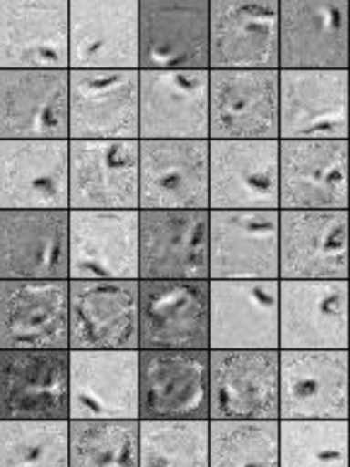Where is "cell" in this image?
I'll use <instances>...</instances> for the list:
<instances>
[{
    "mask_svg": "<svg viewBox=\"0 0 350 467\" xmlns=\"http://www.w3.org/2000/svg\"><path fill=\"white\" fill-rule=\"evenodd\" d=\"M0 210H70V140H0Z\"/></svg>",
    "mask_w": 350,
    "mask_h": 467,
    "instance_id": "obj_20",
    "label": "cell"
},
{
    "mask_svg": "<svg viewBox=\"0 0 350 467\" xmlns=\"http://www.w3.org/2000/svg\"><path fill=\"white\" fill-rule=\"evenodd\" d=\"M350 210H281L279 280H350Z\"/></svg>",
    "mask_w": 350,
    "mask_h": 467,
    "instance_id": "obj_9",
    "label": "cell"
},
{
    "mask_svg": "<svg viewBox=\"0 0 350 467\" xmlns=\"http://www.w3.org/2000/svg\"><path fill=\"white\" fill-rule=\"evenodd\" d=\"M211 420H279V349H211Z\"/></svg>",
    "mask_w": 350,
    "mask_h": 467,
    "instance_id": "obj_22",
    "label": "cell"
},
{
    "mask_svg": "<svg viewBox=\"0 0 350 467\" xmlns=\"http://www.w3.org/2000/svg\"><path fill=\"white\" fill-rule=\"evenodd\" d=\"M70 210H139V140H70Z\"/></svg>",
    "mask_w": 350,
    "mask_h": 467,
    "instance_id": "obj_27",
    "label": "cell"
},
{
    "mask_svg": "<svg viewBox=\"0 0 350 467\" xmlns=\"http://www.w3.org/2000/svg\"><path fill=\"white\" fill-rule=\"evenodd\" d=\"M349 349H279V420H350Z\"/></svg>",
    "mask_w": 350,
    "mask_h": 467,
    "instance_id": "obj_6",
    "label": "cell"
},
{
    "mask_svg": "<svg viewBox=\"0 0 350 467\" xmlns=\"http://www.w3.org/2000/svg\"><path fill=\"white\" fill-rule=\"evenodd\" d=\"M70 467H139V420H70Z\"/></svg>",
    "mask_w": 350,
    "mask_h": 467,
    "instance_id": "obj_34",
    "label": "cell"
},
{
    "mask_svg": "<svg viewBox=\"0 0 350 467\" xmlns=\"http://www.w3.org/2000/svg\"><path fill=\"white\" fill-rule=\"evenodd\" d=\"M70 351V281H0V351Z\"/></svg>",
    "mask_w": 350,
    "mask_h": 467,
    "instance_id": "obj_15",
    "label": "cell"
},
{
    "mask_svg": "<svg viewBox=\"0 0 350 467\" xmlns=\"http://www.w3.org/2000/svg\"><path fill=\"white\" fill-rule=\"evenodd\" d=\"M350 280L282 281L279 349H350Z\"/></svg>",
    "mask_w": 350,
    "mask_h": 467,
    "instance_id": "obj_26",
    "label": "cell"
},
{
    "mask_svg": "<svg viewBox=\"0 0 350 467\" xmlns=\"http://www.w3.org/2000/svg\"><path fill=\"white\" fill-rule=\"evenodd\" d=\"M0 140H70V70H0Z\"/></svg>",
    "mask_w": 350,
    "mask_h": 467,
    "instance_id": "obj_12",
    "label": "cell"
},
{
    "mask_svg": "<svg viewBox=\"0 0 350 467\" xmlns=\"http://www.w3.org/2000/svg\"><path fill=\"white\" fill-rule=\"evenodd\" d=\"M281 280L211 281V349H279Z\"/></svg>",
    "mask_w": 350,
    "mask_h": 467,
    "instance_id": "obj_29",
    "label": "cell"
},
{
    "mask_svg": "<svg viewBox=\"0 0 350 467\" xmlns=\"http://www.w3.org/2000/svg\"><path fill=\"white\" fill-rule=\"evenodd\" d=\"M350 420H281V467H349Z\"/></svg>",
    "mask_w": 350,
    "mask_h": 467,
    "instance_id": "obj_35",
    "label": "cell"
},
{
    "mask_svg": "<svg viewBox=\"0 0 350 467\" xmlns=\"http://www.w3.org/2000/svg\"><path fill=\"white\" fill-rule=\"evenodd\" d=\"M349 242H350V212H349Z\"/></svg>",
    "mask_w": 350,
    "mask_h": 467,
    "instance_id": "obj_38",
    "label": "cell"
},
{
    "mask_svg": "<svg viewBox=\"0 0 350 467\" xmlns=\"http://www.w3.org/2000/svg\"><path fill=\"white\" fill-rule=\"evenodd\" d=\"M70 351H139V281H70Z\"/></svg>",
    "mask_w": 350,
    "mask_h": 467,
    "instance_id": "obj_21",
    "label": "cell"
},
{
    "mask_svg": "<svg viewBox=\"0 0 350 467\" xmlns=\"http://www.w3.org/2000/svg\"><path fill=\"white\" fill-rule=\"evenodd\" d=\"M139 420H211V351L139 349Z\"/></svg>",
    "mask_w": 350,
    "mask_h": 467,
    "instance_id": "obj_8",
    "label": "cell"
},
{
    "mask_svg": "<svg viewBox=\"0 0 350 467\" xmlns=\"http://www.w3.org/2000/svg\"><path fill=\"white\" fill-rule=\"evenodd\" d=\"M211 70H139V140H210Z\"/></svg>",
    "mask_w": 350,
    "mask_h": 467,
    "instance_id": "obj_7",
    "label": "cell"
},
{
    "mask_svg": "<svg viewBox=\"0 0 350 467\" xmlns=\"http://www.w3.org/2000/svg\"><path fill=\"white\" fill-rule=\"evenodd\" d=\"M281 210H350V141H281Z\"/></svg>",
    "mask_w": 350,
    "mask_h": 467,
    "instance_id": "obj_30",
    "label": "cell"
},
{
    "mask_svg": "<svg viewBox=\"0 0 350 467\" xmlns=\"http://www.w3.org/2000/svg\"><path fill=\"white\" fill-rule=\"evenodd\" d=\"M279 70H350V0H281Z\"/></svg>",
    "mask_w": 350,
    "mask_h": 467,
    "instance_id": "obj_10",
    "label": "cell"
},
{
    "mask_svg": "<svg viewBox=\"0 0 350 467\" xmlns=\"http://www.w3.org/2000/svg\"><path fill=\"white\" fill-rule=\"evenodd\" d=\"M0 420H70V351H0Z\"/></svg>",
    "mask_w": 350,
    "mask_h": 467,
    "instance_id": "obj_17",
    "label": "cell"
},
{
    "mask_svg": "<svg viewBox=\"0 0 350 467\" xmlns=\"http://www.w3.org/2000/svg\"><path fill=\"white\" fill-rule=\"evenodd\" d=\"M139 467H211V420H139Z\"/></svg>",
    "mask_w": 350,
    "mask_h": 467,
    "instance_id": "obj_31",
    "label": "cell"
},
{
    "mask_svg": "<svg viewBox=\"0 0 350 467\" xmlns=\"http://www.w3.org/2000/svg\"><path fill=\"white\" fill-rule=\"evenodd\" d=\"M0 70H70V0H0Z\"/></svg>",
    "mask_w": 350,
    "mask_h": 467,
    "instance_id": "obj_11",
    "label": "cell"
},
{
    "mask_svg": "<svg viewBox=\"0 0 350 467\" xmlns=\"http://www.w3.org/2000/svg\"><path fill=\"white\" fill-rule=\"evenodd\" d=\"M281 210H211V281L279 280Z\"/></svg>",
    "mask_w": 350,
    "mask_h": 467,
    "instance_id": "obj_16",
    "label": "cell"
},
{
    "mask_svg": "<svg viewBox=\"0 0 350 467\" xmlns=\"http://www.w3.org/2000/svg\"><path fill=\"white\" fill-rule=\"evenodd\" d=\"M210 143L211 210H281V141Z\"/></svg>",
    "mask_w": 350,
    "mask_h": 467,
    "instance_id": "obj_18",
    "label": "cell"
},
{
    "mask_svg": "<svg viewBox=\"0 0 350 467\" xmlns=\"http://www.w3.org/2000/svg\"><path fill=\"white\" fill-rule=\"evenodd\" d=\"M279 140L350 141V70H279Z\"/></svg>",
    "mask_w": 350,
    "mask_h": 467,
    "instance_id": "obj_3",
    "label": "cell"
},
{
    "mask_svg": "<svg viewBox=\"0 0 350 467\" xmlns=\"http://www.w3.org/2000/svg\"><path fill=\"white\" fill-rule=\"evenodd\" d=\"M281 0H211V70H279Z\"/></svg>",
    "mask_w": 350,
    "mask_h": 467,
    "instance_id": "obj_23",
    "label": "cell"
},
{
    "mask_svg": "<svg viewBox=\"0 0 350 467\" xmlns=\"http://www.w3.org/2000/svg\"><path fill=\"white\" fill-rule=\"evenodd\" d=\"M210 140H279V70H211Z\"/></svg>",
    "mask_w": 350,
    "mask_h": 467,
    "instance_id": "obj_24",
    "label": "cell"
},
{
    "mask_svg": "<svg viewBox=\"0 0 350 467\" xmlns=\"http://www.w3.org/2000/svg\"><path fill=\"white\" fill-rule=\"evenodd\" d=\"M350 352V349H349ZM349 420H350V355H349Z\"/></svg>",
    "mask_w": 350,
    "mask_h": 467,
    "instance_id": "obj_36",
    "label": "cell"
},
{
    "mask_svg": "<svg viewBox=\"0 0 350 467\" xmlns=\"http://www.w3.org/2000/svg\"><path fill=\"white\" fill-rule=\"evenodd\" d=\"M349 67H350V36H349Z\"/></svg>",
    "mask_w": 350,
    "mask_h": 467,
    "instance_id": "obj_37",
    "label": "cell"
},
{
    "mask_svg": "<svg viewBox=\"0 0 350 467\" xmlns=\"http://www.w3.org/2000/svg\"><path fill=\"white\" fill-rule=\"evenodd\" d=\"M139 349L211 351V281L139 280Z\"/></svg>",
    "mask_w": 350,
    "mask_h": 467,
    "instance_id": "obj_5",
    "label": "cell"
},
{
    "mask_svg": "<svg viewBox=\"0 0 350 467\" xmlns=\"http://www.w3.org/2000/svg\"><path fill=\"white\" fill-rule=\"evenodd\" d=\"M139 0H70V70H139Z\"/></svg>",
    "mask_w": 350,
    "mask_h": 467,
    "instance_id": "obj_25",
    "label": "cell"
},
{
    "mask_svg": "<svg viewBox=\"0 0 350 467\" xmlns=\"http://www.w3.org/2000/svg\"><path fill=\"white\" fill-rule=\"evenodd\" d=\"M70 420H139V351H70Z\"/></svg>",
    "mask_w": 350,
    "mask_h": 467,
    "instance_id": "obj_28",
    "label": "cell"
},
{
    "mask_svg": "<svg viewBox=\"0 0 350 467\" xmlns=\"http://www.w3.org/2000/svg\"><path fill=\"white\" fill-rule=\"evenodd\" d=\"M139 210H211L210 140H139Z\"/></svg>",
    "mask_w": 350,
    "mask_h": 467,
    "instance_id": "obj_14",
    "label": "cell"
},
{
    "mask_svg": "<svg viewBox=\"0 0 350 467\" xmlns=\"http://www.w3.org/2000/svg\"><path fill=\"white\" fill-rule=\"evenodd\" d=\"M349 456H350V436H349ZM349 467H350V462H349Z\"/></svg>",
    "mask_w": 350,
    "mask_h": 467,
    "instance_id": "obj_39",
    "label": "cell"
},
{
    "mask_svg": "<svg viewBox=\"0 0 350 467\" xmlns=\"http://www.w3.org/2000/svg\"><path fill=\"white\" fill-rule=\"evenodd\" d=\"M0 281H70V210H0Z\"/></svg>",
    "mask_w": 350,
    "mask_h": 467,
    "instance_id": "obj_4",
    "label": "cell"
},
{
    "mask_svg": "<svg viewBox=\"0 0 350 467\" xmlns=\"http://www.w3.org/2000/svg\"><path fill=\"white\" fill-rule=\"evenodd\" d=\"M211 467H281V420H211Z\"/></svg>",
    "mask_w": 350,
    "mask_h": 467,
    "instance_id": "obj_33",
    "label": "cell"
},
{
    "mask_svg": "<svg viewBox=\"0 0 350 467\" xmlns=\"http://www.w3.org/2000/svg\"><path fill=\"white\" fill-rule=\"evenodd\" d=\"M70 140H139V70H70Z\"/></svg>",
    "mask_w": 350,
    "mask_h": 467,
    "instance_id": "obj_19",
    "label": "cell"
},
{
    "mask_svg": "<svg viewBox=\"0 0 350 467\" xmlns=\"http://www.w3.org/2000/svg\"><path fill=\"white\" fill-rule=\"evenodd\" d=\"M211 0H139V70H211Z\"/></svg>",
    "mask_w": 350,
    "mask_h": 467,
    "instance_id": "obj_2",
    "label": "cell"
},
{
    "mask_svg": "<svg viewBox=\"0 0 350 467\" xmlns=\"http://www.w3.org/2000/svg\"><path fill=\"white\" fill-rule=\"evenodd\" d=\"M349 337H350V327H349Z\"/></svg>",
    "mask_w": 350,
    "mask_h": 467,
    "instance_id": "obj_40",
    "label": "cell"
},
{
    "mask_svg": "<svg viewBox=\"0 0 350 467\" xmlns=\"http://www.w3.org/2000/svg\"><path fill=\"white\" fill-rule=\"evenodd\" d=\"M0 467H70V420H0Z\"/></svg>",
    "mask_w": 350,
    "mask_h": 467,
    "instance_id": "obj_32",
    "label": "cell"
},
{
    "mask_svg": "<svg viewBox=\"0 0 350 467\" xmlns=\"http://www.w3.org/2000/svg\"><path fill=\"white\" fill-rule=\"evenodd\" d=\"M139 280L211 281V210H139Z\"/></svg>",
    "mask_w": 350,
    "mask_h": 467,
    "instance_id": "obj_1",
    "label": "cell"
},
{
    "mask_svg": "<svg viewBox=\"0 0 350 467\" xmlns=\"http://www.w3.org/2000/svg\"><path fill=\"white\" fill-rule=\"evenodd\" d=\"M70 281H139V210H70Z\"/></svg>",
    "mask_w": 350,
    "mask_h": 467,
    "instance_id": "obj_13",
    "label": "cell"
}]
</instances>
